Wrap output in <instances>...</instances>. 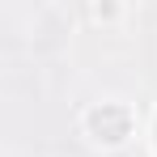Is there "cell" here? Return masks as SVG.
I'll return each mask as SVG.
<instances>
[{
	"label": "cell",
	"mask_w": 157,
	"mask_h": 157,
	"mask_svg": "<svg viewBox=\"0 0 157 157\" xmlns=\"http://www.w3.org/2000/svg\"><path fill=\"white\" fill-rule=\"evenodd\" d=\"M89 132H94V140H102V144H119V140H128L132 132V115L128 106H115V102H102L89 110Z\"/></svg>",
	"instance_id": "cell-1"
}]
</instances>
